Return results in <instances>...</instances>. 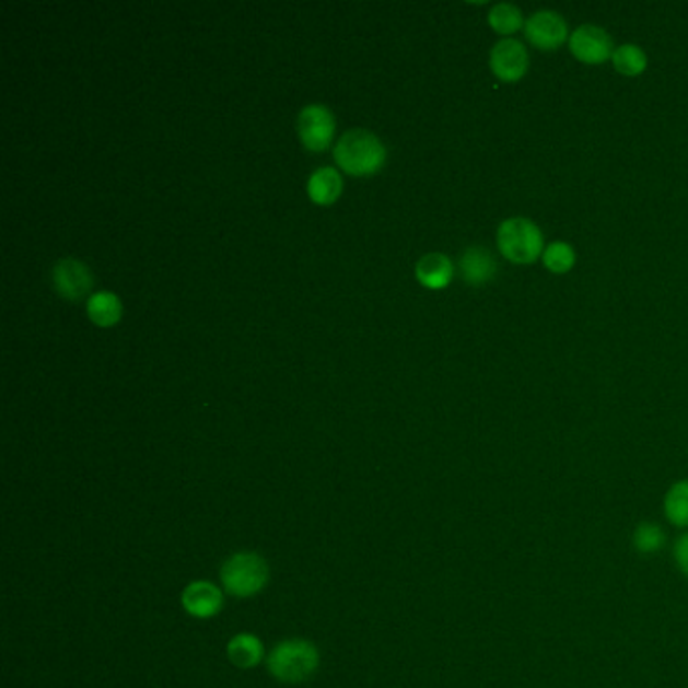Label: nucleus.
Masks as SVG:
<instances>
[{"label": "nucleus", "mask_w": 688, "mask_h": 688, "mask_svg": "<svg viewBox=\"0 0 688 688\" xmlns=\"http://www.w3.org/2000/svg\"><path fill=\"white\" fill-rule=\"evenodd\" d=\"M343 190V180L339 176V172L331 166L317 168L307 180V195L315 205H334L338 200L339 195Z\"/></svg>", "instance_id": "nucleus-13"}, {"label": "nucleus", "mask_w": 688, "mask_h": 688, "mask_svg": "<svg viewBox=\"0 0 688 688\" xmlns=\"http://www.w3.org/2000/svg\"><path fill=\"white\" fill-rule=\"evenodd\" d=\"M221 578L231 596L250 597L263 592L269 582V565L257 553H236L224 561Z\"/></svg>", "instance_id": "nucleus-4"}, {"label": "nucleus", "mask_w": 688, "mask_h": 688, "mask_svg": "<svg viewBox=\"0 0 688 688\" xmlns=\"http://www.w3.org/2000/svg\"><path fill=\"white\" fill-rule=\"evenodd\" d=\"M489 25H491L494 33H499L503 37H511L513 33L525 28V19H523V13L515 4L501 2V4H494L493 9H491Z\"/></svg>", "instance_id": "nucleus-18"}, {"label": "nucleus", "mask_w": 688, "mask_h": 688, "mask_svg": "<svg viewBox=\"0 0 688 688\" xmlns=\"http://www.w3.org/2000/svg\"><path fill=\"white\" fill-rule=\"evenodd\" d=\"M664 517L676 527H688V479L676 481L664 494Z\"/></svg>", "instance_id": "nucleus-16"}, {"label": "nucleus", "mask_w": 688, "mask_h": 688, "mask_svg": "<svg viewBox=\"0 0 688 688\" xmlns=\"http://www.w3.org/2000/svg\"><path fill=\"white\" fill-rule=\"evenodd\" d=\"M455 277V265L442 253H429L416 263V279L420 285L441 291L444 287L451 285Z\"/></svg>", "instance_id": "nucleus-11"}, {"label": "nucleus", "mask_w": 688, "mask_h": 688, "mask_svg": "<svg viewBox=\"0 0 688 688\" xmlns=\"http://www.w3.org/2000/svg\"><path fill=\"white\" fill-rule=\"evenodd\" d=\"M226 654L231 658V663L238 668H253L260 663L265 649L260 644V640L253 634H238L229 642Z\"/></svg>", "instance_id": "nucleus-15"}, {"label": "nucleus", "mask_w": 688, "mask_h": 688, "mask_svg": "<svg viewBox=\"0 0 688 688\" xmlns=\"http://www.w3.org/2000/svg\"><path fill=\"white\" fill-rule=\"evenodd\" d=\"M541 260L546 265L547 271L556 275L570 273L575 265V250L572 245L563 243V241H556V243H549Z\"/></svg>", "instance_id": "nucleus-19"}, {"label": "nucleus", "mask_w": 688, "mask_h": 688, "mask_svg": "<svg viewBox=\"0 0 688 688\" xmlns=\"http://www.w3.org/2000/svg\"><path fill=\"white\" fill-rule=\"evenodd\" d=\"M570 51L585 66H602L614 55L610 35L596 25L578 26L570 37Z\"/></svg>", "instance_id": "nucleus-7"}, {"label": "nucleus", "mask_w": 688, "mask_h": 688, "mask_svg": "<svg viewBox=\"0 0 688 688\" xmlns=\"http://www.w3.org/2000/svg\"><path fill=\"white\" fill-rule=\"evenodd\" d=\"M183 606L190 616L207 620L222 610V592L210 582H195L184 590Z\"/></svg>", "instance_id": "nucleus-10"}, {"label": "nucleus", "mask_w": 688, "mask_h": 688, "mask_svg": "<svg viewBox=\"0 0 688 688\" xmlns=\"http://www.w3.org/2000/svg\"><path fill=\"white\" fill-rule=\"evenodd\" d=\"M676 565L680 568V572L688 578V533L683 535L675 546Z\"/></svg>", "instance_id": "nucleus-21"}, {"label": "nucleus", "mask_w": 688, "mask_h": 688, "mask_svg": "<svg viewBox=\"0 0 688 688\" xmlns=\"http://www.w3.org/2000/svg\"><path fill=\"white\" fill-rule=\"evenodd\" d=\"M497 247L506 260L515 265H532L544 255L546 243L535 222L515 217L501 222L497 231Z\"/></svg>", "instance_id": "nucleus-2"}, {"label": "nucleus", "mask_w": 688, "mask_h": 688, "mask_svg": "<svg viewBox=\"0 0 688 688\" xmlns=\"http://www.w3.org/2000/svg\"><path fill=\"white\" fill-rule=\"evenodd\" d=\"M386 145L372 131L355 128L339 136L334 158L339 168L350 176H372L386 162Z\"/></svg>", "instance_id": "nucleus-1"}, {"label": "nucleus", "mask_w": 688, "mask_h": 688, "mask_svg": "<svg viewBox=\"0 0 688 688\" xmlns=\"http://www.w3.org/2000/svg\"><path fill=\"white\" fill-rule=\"evenodd\" d=\"M568 23L556 11H537L525 21V37L541 51H556L568 40Z\"/></svg>", "instance_id": "nucleus-8"}, {"label": "nucleus", "mask_w": 688, "mask_h": 688, "mask_svg": "<svg viewBox=\"0 0 688 688\" xmlns=\"http://www.w3.org/2000/svg\"><path fill=\"white\" fill-rule=\"evenodd\" d=\"M632 544L640 553H658L666 546V535L663 527L654 523H640L632 535Z\"/></svg>", "instance_id": "nucleus-20"}, {"label": "nucleus", "mask_w": 688, "mask_h": 688, "mask_svg": "<svg viewBox=\"0 0 688 688\" xmlns=\"http://www.w3.org/2000/svg\"><path fill=\"white\" fill-rule=\"evenodd\" d=\"M611 63L618 73H622L626 78H638L646 71L649 66V57L642 51L638 45H620L618 49H614L611 55Z\"/></svg>", "instance_id": "nucleus-17"}, {"label": "nucleus", "mask_w": 688, "mask_h": 688, "mask_svg": "<svg viewBox=\"0 0 688 688\" xmlns=\"http://www.w3.org/2000/svg\"><path fill=\"white\" fill-rule=\"evenodd\" d=\"M267 666L281 683H303L315 675L319 652L307 640H285L269 654Z\"/></svg>", "instance_id": "nucleus-3"}, {"label": "nucleus", "mask_w": 688, "mask_h": 688, "mask_svg": "<svg viewBox=\"0 0 688 688\" xmlns=\"http://www.w3.org/2000/svg\"><path fill=\"white\" fill-rule=\"evenodd\" d=\"M51 281L57 295L67 301H81L88 298L95 285V277L90 265L79 259L57 260L53 267Z\"/></svg>", "instance_id": "nucleus-6"}, {"label": "nucleus", "mask_w": 688, "mask_h": 688, "mask_svg": "<svg viewBox=\"0 0 688 688\" xmlns=\"http://www.w3.org/2000/svg\"><path fill=\"white\" fill-rule=\"evenodd\" d=\"M299 140L310 152L327 150L336 136V117L329 107L312 104L301 109L298 119Z\"/></svg>", "instance_id": "nucleus-5"}, {"label": "nucleus", "mask_w": 688, "mask_h": 688, "mask_svg": "<svg viewBox=\"0 0 688 688\" xmlns=\"http://www.w3.org/2000/svg\"><path fill=\"white\" fill-rule=\"evenodd\" d=\"M124 313L121 299L112 291H97L88 299V315L97 327H114Z\"/></svg>", "instance_id": "nucleus-14"}, {"label": "nucleus", "mask_w": 688, "mask_h": 688, "mask_svg": "<svg viewBox=\"0 0 688 688\" xmlns=\"http://www.w3.org/2000/svg\"><path fill=\"white\" fill-rule=\"evenodd\" d=\"M489 66L494 78L503 83H517L529 69V55L521 40H499L491 49Z\"/></svg>", "instance_id": "nucleus-9"}, {"label": "nucleus", "mask_w": 688, "mask_h": 688, "mask_svg": "<svg viewBox=\"0 0 688 688\" xmlns=\"http://www.w3.org/2000/svg\"><path fill=\"white\" fill-rule=\"evenodd\" d=\"M460 275L468 285H485L497 273V263L493 255L485 247H470L460 257Z\"/></svg>", "instance_id": "nucleus-12"}]
</instances>
